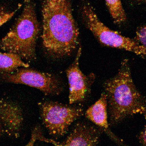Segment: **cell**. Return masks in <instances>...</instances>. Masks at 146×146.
<instances>
[{
  "instance_id": "obj_1",
  "label": "cell",
  "mask_w": 146,
  "mask_h": 146,
  "mask_svg": "<svg viewBox=\"0 0 146 146\" xmlns=\"http://www.w3.org/2000/svg\"><path fill=\"white\" fill-rule=\"evenodd\" d=\"M42 43L53 57L72 54L79 44V28L73 16L71 0H44Z\"/></svg>"
},
{
  "instance_id": "obj_2",
  "label": "cell",
  "mask_w": 146,
  "mask_h": 146,
  "mask_svg": "<svg viewBox=\"0 0 146 146\" xmlns=\"http://www.w3.org/2000/svg\"><path fill=\"white\" fill-rule=\"evenodd\" d=\"M103 87L107 98L110 124L115 125L135 114L145 116V97L134 83L128 60H122L117 74L106 81Z\"/></svg>"
},
{
  "instance_id": "obj_3",
  "label": "cell",
  "mask_w": 146,
  "mask_h": 146,
  "mask_svg": "<svg viewBox=\"0 0 146 146\" xmlns=\"http://www.w3.org/2000/svg\"><path fill=\"white\" fill-rule=\"evenodd\" d=\"M40 27L35 5L25 2L23 12L7 34L0 40V48L6 52L17 55L31 61L36 58V46Z\"/></svg>"
},
{
  "instance_id": "obj_4",
  "label": "cell",
  "mask_w": 146,
  "mask_h": 146,
  "mask_svg": "<svg viewBox=\"0 0 146 146\" xmlns=\"http://www.w3.org/2000/svg\"><path fill=\"white\" fill-rule=\"evenodd\" d=\"M81 12L85 25L102 45L131 52L143 58L145 57L146 47L107 27L99 19L90 4L83 5Z\"/></svg>"
},
{
  "instance_id": "obj_5",
  "label": "cell",
  "mask_w": 146,
  "mask_h": 146,
  "mask_svg": "<svg viewBox=\"0 0 146 146\" xmlns=\"http://www.w3.org/2000/svg\"><path fill=\"white\" fill-rule=\"evenodd\" d=\"M39 106L44 126L49 135L57 138L66 135L72 124L84 114L79 107L56 102H44Z\"/></svg>"
},
{
  "instance_id": "obj_6",
  "label": "cell",
  "mask_w": 146,
  "mask_h": 146,
  "mask_svg": "<svg viewBox=\"0 0 146 146\" xmlns=\"http://www.w3.org/2000/svg\"><path fill=\"white\" fill-rule=\"evenodd\" d=\"M28 68L22 67L10 74H2V79L8 83L36 88L48 96H55L61 93L62 84L56 77Z\"/></svg>"
},
{
  "instance_id": "obj_7",
  "label": "cell",
  "mask_w": 146,
  "mask_h": 146,
  "mask_svg": "<svg viewBox=\"0 0 146 146\" xmlns=\"http://www.w3.org/2000/svg\"><path fill=\"white\" fill-rule=\"evenodd\" d=\"M82 52V48L80 47L78 48L74 62L66 71L68 82L69 100L70 105L82 102L86 99L96 79V76L93 73L86 75L81 70L79 60Z\"/></svg>"
},
{
  "instance_id": "obj_8",
  "label": "cell",
  "mask_w": 146,
  "mask_h": 146,
  "mask_svg": "<svg viewBox=\"0 0 146 146\" xmlns=\"http://www.w3.org/2000/svg\"><path fill=\"white\" fill-rule=\"evenodd\" d=\"M23 123L21 108L10 100H0V124L9 136L17 138L20 135Z\"/></svg>"
},
{
  "instance_id": "obj_9",
  "label": "cell",
  "mask_w": 146,
  "mask_h": 146,
  "mask_svg": "<svg viewBox=\"0 0 146 146\" xmlns=\"http://www.w3.org/2000/svg\"><path fill=\"white\" fill-rule=\"evenodd\" d=\"M102 130L84 122H79L72 131L58 146H94L98 144Z\"/></svg>"
},
{
  "instance_id": "obj_10",
  "label": "cell",
  "mask_w": 146,
  "mask_h": 146,
  "mask_svg": "<svg viewBox=\"0 0 146 146\" xmlns=\"http://www.w3.org/2000/svg\"><path fill=\"white\" fill-rule=\"evenodd\" d=\"M108 100L106 94L103 92L99 100L90 107L85 113L86 118L99 126L106 132L110 137L118 144L122 141L109 129L108 123Z\"/></svg>"
},
{
  "instance_id": "obj_11",
  "label": "cell",
  "mask_w": 146,
  "mask_h": 146,
  "mask_svg": "<svg viewBox=\"0 0 146 146\" xmlns=\"http://www.w3.org/2000/svg\"><path fill=\"white\" fill-rule=\"evenodd\" d=\"M17 55L14 53L0 52V72L2 74L13 73L20 67H29Z\"/></svg>"
},
{
  "instance_id": "obj_12",
  "label": "cell",
  "mask_w": 146,
  "mask_h": 146,
  "mask_svg": "<svg viewBox=\"0 0 146 146\" xmlns=\"http://www.w3.org/2000/svg\"><path fill=\"white\" fill-rule=\"evenodd\" d=\"M105 2L114 23L117 25L125 23L127 17L121 0H105Z\"/></svg>"
},
{
  "instance_id": "obj_13",
  "label": "cell",
  "mask_w": 146,
  "mask_h": 146,
  "mask_svg": "<svg viewBox=\"0 0 146 146\" xmlns=\"http://www.w3.org/2000/svg\"><path fill=\"white\" fill-rule=\"evenodd\" d=\"M146 27L142 25L137 29L135 41L139 45L146 47Z\"/></svg>"
},
{
  "instance_id": "obj_14",
  "label": "cell",
  "mask_w": 146,
  "mask_h": 146,
  "mask_svg": "<svg viewBox=\"0 0 146 146\" xmlns=\"http://www.w3.org/2000/svg\"><path fill=\"white\" fill-rule=\"evenodd\" d=\"M16 11H9L5 8L0 7V27L11 19Z\"/></svg>"
},
{
  "instance_id": "obj_15",
  "label": "cell",
  "mask_w": 146,
  "mask_h": 146,
  "mask_svg": "<svg viewBox=\"0 0 146 146\" xmlns=\"http://www.w3.org/2000/svg\"><path fill=\"white\" fill-rule=\"evenodd\" d=\"M146 126H145L144 129L140 132L139 137V140L141 144L145 146L146 145Z\"/></svg>"
},
{
  "instance_id": "obj_16",
  "label": "cell",
  "mask_w": 146,
  "mask_h": 146,
  "mask_svg": "<svg viewBox=\"0 0 146 146\" xmlns=\"http://www.w3.org/2000/svg\"><path fill=\"white\" fill-rule=\"evenodd\" d=\"M134 1H135V2H137L138 3H145L146 0H134Z\"/></svg>"
},
{
  "instance_id": "obj_17",
  "label": "cell",
  "mask_w": 146,
  "mask_h": 146,
  "mask_svg": "<svg viewBox=\"0 0 146 146\" xmlns=\"http://www.w3.org/2000/svg\"><path fill=\"white\" fill-rule=\"evenodd\" d=\"M1 129H2V128H1V124H0V135H1Z\"/></svg>"
},
{
  "instance_id": "obj_18",
  "label": "cell",
  "mask_w": 146,
  "mask_h": 146,
  "mask_svg": "<svg viewBox=\"0 0 146 146\" xmlns=\"http://www.w3.org/2000/svg\"><path fill=\"white\" fill-rule=\"evenodd\" d=\"M29 1V0H25V2H27V1Z\"/></svg>"
}]
</instances>
